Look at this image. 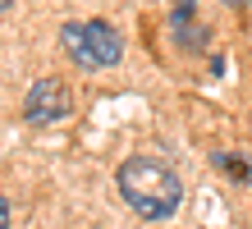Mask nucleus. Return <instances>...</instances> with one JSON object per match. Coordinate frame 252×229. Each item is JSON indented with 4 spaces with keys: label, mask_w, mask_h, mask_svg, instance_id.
<instances>
[{
    "label": "nucleus",
    "mask_w": 252,
    "mask_h": 229,
    "mask_svg": "<svg viewBox=\"0 0 252 229\" xmlns=\"http://www.w3.org/2000/svg\"><path fill=\"white\" fill-rule=\"evenodd\" d=\"M115 183H120V197L138 211L142 220H170L174 211H179V202H184L179 174H174L165 161H152V156L124 161L120 174H115Z\"/></svg>",
    "instance_id": "nucleus-1"
},
{
    "label": "nucleus",
    "mask_w": 252,
    "mask_h": 229,
    "mask_svg": "<svg viewBox=\"0 0 252 229\" xmlns=\"http://www.w3.org/2000/svg\"><path fill=\"white\" fill-rule=\"evenodd\" d=\"M9 5H14V0H0V14H9Z\"/></svg>",
    "instance_id": "nucleus-7"
},
{
    "label": "nucleus",
    "mask_w": 252,
    "mask_h": 229,
    "mask_svg": "<svg viewBox=\"0 0 252 229\" xmlns=\"http://www.w3.org/2000/svg\"><path fill=\"white\" fill-rule=\"evenodd\" d=\"M60 41H64V51H69V60L78 69H115L124 60V37L115 33L110 23H101V19H92V23H64Z\"/></svg>",
    "instance_id": "nucleus-2"
},
{
    "label": "nucleus",
    "mask_w": 252,
    "mask_h": 229,
    "mask_svg": "<svg viewBox=\"0 0 252 229\" xmlns=\"http://www.w3.org/2000/svg\"><path fill=\"white\" fill-rule=\"evenodd\" d=\"M216 165H220V170H229V174H234V183H252V165H248V161H239L234 151H216Z\"/></svg>",
    "instance_id": "nucleus-5"
},
{
    "label": "nucleus",
    "mask_w": 252,
    "mask_h": 229,
    "mask_svg": "<svg viewBox=\"0 0 252 229\" xmlns=\"http://www.w3.org/2000/svg\"><path fill=\"white\" fill-rule=\"evenodd\" d=\"M229 5H234V9H243V5H248V0H229Z\"/></svg>",
    "instance_id": "nucleus-8"
},
{
    "label": "nucleus",
    "mask_w": 252,
    "mask_h": 229,
    "mask_svg": "<svg viewBox=\"0 0 252 229\" xmlns=\"http://www.w3.org/2000/svg\"><path fill=\"white\" fill-rule=\"evenodd\" d=\"M0 229H9V202L0 197Z\"/></svg>",
    "instance_id": "nucleus-6"
},
{
    "label": "nucleus",
    "mask_w": 252,
    "mask_h": 229,
    "mask_svg": "<svg viewBox=\"0 0 252 229\" xmlns=\"http://www.w3.org/2000/svg\"><path fill=\"white\" fill-rule=\"evenodd\" d=\"M192 14H197V0H179V9H174V41H179L184 51H202L206 28L192 19Z\"/></svg>",
    "instance_id": "nucleus-4"
},
{
    "label": "nucleus",
    "mask_w": 252,
    "mask_h": 229,
    "mask_svg": "<svg viewBox=\"0 0 252 229\" xmlns=\"http://www.w3.org/2000/svg\"><path fill=\"white\" fill-rule=\"evenodd\" d=\"M73 110V92L60 78H37L23 97V119L28 124H55Z\"/></svg>",
    "instance_id": "nucleus-3"
}]
</instances>
